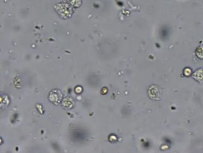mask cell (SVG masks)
I'll return each mask as SVG.
<instances>
[{
    "mask_svg": "<svg viewBox=\"0 0 203 153\" xmlns=\"http://www.w3.org/2000/svg\"><path fill=\"white\" fill-rule=\"evenodd\" d=\"M195 54L199 59H203V46H199L195 50Z\"/></svg>",
    "mask_w": 203,
    "mask_h": 153,
    "instance_id": "obj_3",
    "label": "cell"
},
{
    "mask_svg": "<svg viewBox=\"0 0 203 153\" xmlns=\"http://www.w3.org/2000/svg\"><path fill=\"white\" fill-rule=\"evenodd\" d=\"M149 95L150 99L153 100H158L161 98V91L160 88L157 86H152L149 90Z\"/></svg>",
    "mask_w": 203,
    "mask_h": 153,
    "instance_id": "obj_1",
    "label": "cell"
},
{
    "mask_svg": "<svg viewBox=\"0 0 203 153\" xmlns=\"http://www.w3.org/2000/svg\"><path fill=\"white\" fill-rule=\"evenodd\" d=\"M194 77L195 80L201 82L203 80V70L202 69H199L194 74Z\"/></svg>",
    "mask_w": 203,
    "mask_h": 153,
    "instance_id": "obj_2",
    "label": "cell"
}]
</instances>
